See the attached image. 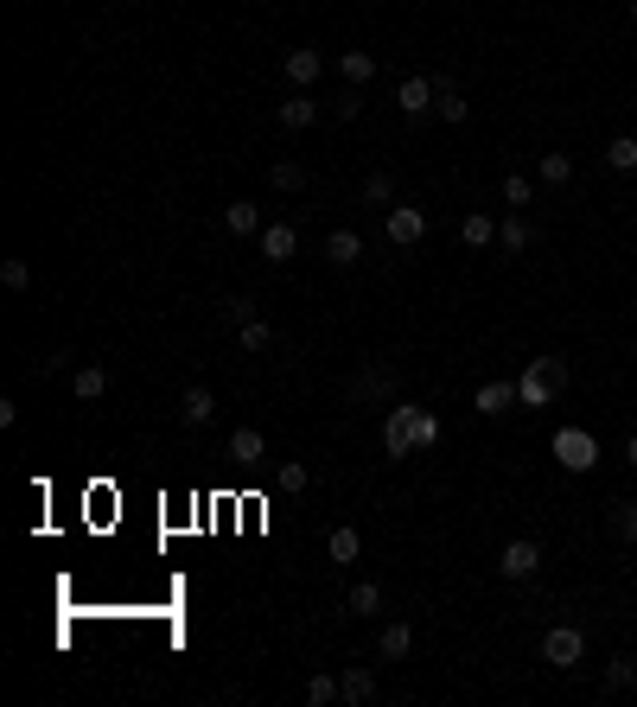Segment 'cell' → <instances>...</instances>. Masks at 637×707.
<instances>
[{
  "instance_id": "1",
  "label": "cell",
  "mask_w": 637,
  "mask_h": 707,
  "mask_svg": "<svg viewBox=\"0 0 637 707\" xmlns=\"http://www.w3.org/2000/svg\"><path fill=\"white\" fill-rule=\"evenodd\" d=\"M561 389H567V357H536V364L523 370V383H516V402L542 408V402H555Z\"/></svg>"
},
{
  "instance_id": "2",
  "label": "cell",
  "mask_w": 637,
  "mask_h": 707,
  "mask_svg": "<svg viewBox=\"0 0 637 707\" xmlns=\"http://www.w3.org/2000/svg\"><path fill=\"white\" fill-rule=\"evenodd\" d=\"M395 389H402V370H395V364H364V370H357V383L351 389H344V402H395Z\"/></svg>"
},
{
  "instance_id": "3",
  "label": "cell",
  "mask_w": 637,
  "mask_h": 707,
  "mask_svg": "<svg viewBox=\"0 0 637 707\" xmlns=\"http://www.w3.org/2000/svg\"><path fill=\"white\" fill-rule=\"evenodd\" d=\"M580 657H587V631L580 625H548L542 631V663L548 669H574Z\"/></svg>"
},
{
  "instance_id": "4",
  "label": "cell",
  "mask_w": 637,
  "mask_h": 707,
  "mask_svg": "<svg viewBox=\"0 0 637 707\" xmlns=\"http://www.w3.org/2000/svg\"><path fill=\"white\" fill-rule=\"evenodd\" d=\"M415 415H421L415 402H389V421H383V453H389V459L421 453V446H415Z\"/></svg>"
},
{
  "instance_id": "5",
  "label": "cell",
  "mask_w": 637,
  "mask_h": 707,
  "mask_svg": "<svg viewBox=\"0 0 637 707\" xmlns=\"http://www.w3.org/2000/svg\"><path fill=\"white\" fill-rule=\"evenodd\" d=\"M497 574H504V580H536L542 574V542L536 536L504 542V548H497Z\"/></svg>"
},
{
  "instance_id": "6",
  "label": "cell",
  "mask_w": 637,
  "mask_h": 707,
  "mask_svg": "<svg viewBox=\"0 0 637 707\" xmlns=\"http://www.w3.org/2000/svg\"><path fill=\"white\" fill-rule=\"evenodd\" d=\"M383 236H389V249H415L427 236V217L415 211V204H389V211H383Z\"/></svg>"
},
{
  "instance_id": "7",
  "label": "cell",
  "mask_w": 637,
  "mask_h": 707,
  "mask_svg": "<svg viewBox=\"0 0 637 707\" xmlns=\"http://www.w3.org/2000/svg\"><path fill=\"white\" fill-rule=\"evenodd\" d=\"M281 71H287V83H294V90H313V83L325 77V51H313V45H294L281 58Z\"/></svg>"
},
{
  "instance_id": "8",
  "label": "cell",
  "mask_w": 637,
  "mask_h": 707,
  "mask_svg": "<svg viewBox=\"0 0 637 707\" xmlns=\"http://www.w3.org/2000/svg\"><path fill=\"white\" fill-rule=\"evenodd\" d=\"M434 90H440V77H402V83H395V109H402V115H427V109H434Z\"/></svg>"
},
{
  "instance_id": "9",
  "label": "cell",
  "mask_w": 637,
  "mask_h": 707,
  "mask_svg": "<svg viewBox=\"0 0 637 707\" xmlns=\"http://www.w3.org/2000/svg\"><path fill=\"white\" fill-rule=\"evenodd\" d=\"M179 421L185 427H211L217 421V395L204 389V383H192V389H185V402H179Z\"/></svg>"
},
{
  "instance_id": "10",
  "label": "cell",
  "mask_w": 637,
  "mask_h": 707,
  "mask_svg": "<svg viewBox=\"0 0 637 707\" xmlns=\"http://www.w3.org/2000/svg\"><path fill=\"white\" fill-rule=\"evenodd\" d=\"M338 701L344 707H370L376 701V669H344V676H338Z\"/></svg>"
},
{
  "instance_id": "11",
  "label": "cell",
  "mask_w": 637,
  "mask_h": 707,
  "mask_svg": "<svg viewBox=\"0 0 637 707\" xmlns=\"http://www.w3.org/2000/svg\"><path fill=\"white\" fill-rule=\"evenodd\" d=\"M408 650H415V625H402V618H395V625L376 631V657H383V663H402Z\"/></svg>"
},
{
  "instance_id": "12",
  "label": "cell",
  "mask_w": 637,
  "mask_h": 707,
  "mask_svg": "<svg viewBox=\"0 0 637 707\" xmlns=\"http://www.w3.org/2000/svg\"><path fill=\"white\" fill-rule=\"evenodd\" d=\"M325 262H332V268H357V262H364V236H357V230H332V236H325Z\"/></svg>"
},
{
  "instance_id": "13",
  "label": "cell",
  "mask_w": 637,
  "mask_h": 707,
  "mask_svg": "<svg viewBox=\"0 0 637 707\" xmlns=\"http://www.w3.org/2000/svg\"><path fill=\"white\" fill-rule=\"evenodd\" d=\"M274 122H281V128H294V134H300V128H313V122H319V102H313V96H306V90H294V96H287V102H281V109H274Z\"/></svg>"
},
{
  "instance_id": "14",
  "label": "cell",
  "mask_w": 637,
  "mask_h": 707,
  "mask_svg": "<svg viewBox=\"0 0 637 707\" xmlns=\"http://www.w3.org/2000/svg\"><path fill=\"white\" fill-rule=\"evenodd\" d=\"M383 606H389V593H383L376 580H357L351 593H344V612H351V618H376Z\"/></svg>"
},
{
  "instance_id": "15",
  "label": "cell",
  "mask_w": 637,
  "mask_h": 707,
  "mask_svg": "<svg viewBox=\"0 0 637 707\" xmlns=\"http://www.w3.org/2000/svg\"><path fill=\"white\" fill-rule=\"evenodd\" d=\"M294 249H300L294 223H268V230H262V255H268V262H294Z\"/></svg>"
},
{
  "instance_id": "16",
  "label": "cell",
  "mask_w": 637,
  "mask_h": 707,
  "mask_svg": "<svg viewBox=\"0 0 637 707\" xmlns=\"http://www.w3.org/2000/svg\"><path fill=\"white\" fill-rule=\"evenodd\" d=\"M223 230L230 236H262L268 223H262V211H255L249 198H236V204H223Z\"/></svg>"
},
{
  "instance_id": "17",
  "label": "cell",
  "mask_w": 637,
  "mask_h": 707,
  "mask_svg": "<svg viewBox=\"0 0 637 707\" xmlns=\"http://www.w3.org/2000/svg\"><path fill=\"white\" fill-rule=\"evenodd\" d=\"M71 395H77V402H102V395H109V370H102V364H77L71 370Z\"/></svg>"
},
{
  "instance_id": "18",
  "label": "cell",
  "mask_w": 637,
  "mask_h": 707,
  "mask_svg": "<svg viewBox=\"0 0 637 707\" xmlns=\"http://www.w3.org/2000/svg\"><path fill=\"white\" fill-rule=\"evenodd\" d=\"M529 243H536V230H529V217H523V211H510L504 223H497V249H504V255H523Z\"/></svg>"
},
{
  "instance_id": "19",
  "label": "cell",
  "mask_w": 637,
  "mask_h": 707,
  "mask_svg": "<svg viewBox=\"0 0 637 707\" xmlns=\"http://www.w3.org/2000/svg\"><path fill=\"white\" fill-rule=\"evenodd\" d=\"M459 243H466V249H491L497 243V217L491 211H472L466 223H459Z\"/></svg>"
},
{
  "instance_id": "20",
  "label": "cell",
  "mask_w": 637,
  "mask_h": 707,
  "mask_svg": "<svg viewBox=\"0 0 637 707\" xmlns=\"http://www.w3.org/2000/svg\"><path fill=\"white\" fill-rule=\"evenodd\" d=\"M561 465H567V472H587V465H593V440L580 434V427H567V434H561Z\"/></svg>"
},
{
  "instance_id": "21",
  "label": "cell",
  "mask_w": 637,
  "mask_h": 707,
  "mask_svg": "<svg viewBox=\"0 0 637 707\" xmlns=\"http://www.w3.org/2000/svg\"><path fill=\"white\" fill-rule=\"evenodd\" d=\"M325 555H332V561H344V567H351L357 555H364V536H357V529H351V523H338V529H332V536H325Z\"/></svg>"
},
{
  "instance_id": "22",
  "label": "cell",
  "mask_w": 637,
  "mask_h": 707,
  "mask_svg": "<svg viewBox=\"0 0 637 707\" xmlns=\"http://www.w3.org/2000/svg\"><path fill=\"white\" fill-rule=\"evenodd\" d=\"M434 115H440V122H453V128H459V122H466V115H472V102H466V96L453 90V83L440 77V90H434Z\"/></svg>"
},
{
  "instance_id": "23",
  "label": "cell",
  "mask_w": 637,
  "mask_h": 707,
  "mask_svg": "<svg viewBox=\"0 0 637 707\" xmlns=\"http://www.w3.org/2000/svg\"><path fill=\"white\" fill-rule=\"evenodd\" d=\"M338 71H344L351 90H364V83L376 77V58H370V51H338Z\"/></svg>"
},
{
  "instance_id": "24",
  "label": "cell",
  "mask_w": 637,
  "mask_h": 707,
  "mask_svg": "<svg viewBox=\"0 0 637 707\" xmlns=\"http://www.w3.org/2000/svg\"><path fill=\"white\" fill-rule=\"evenodd\" d=\"M536 179L548 185V192H555V185H567V179H574V153H542V160H536Z\"/></svg>"
},
{
  "instance_id": "25",
  "label": "cell",
  "mask_w": 637,
  "mask_h": 707,
  "mask_svg": "<svg viewBox=\"0 0 637 707\" xmlns=\"http://www.w3.org/2000/svg\"><path fill=\"white\" fill-rule=\"evenodd\" d=\"M510 402H516V383H504V376L478 389V415H510Z\"/></svg>"
},
{
  "instance_id": "26",
  "label": "cell",
  "mask_w": 637,
  "mask_h": 707,
  "mask_svg": "<svg viewBox=\"0 0 637 707\" xmlns=\"http://www.w3.org/2000/svg\"><path fill=\"white\" fill-rule=\"evenodd\" d=\"M268 453V440H262V427H236L230 434V459H243V465H255Z\"/></svg>"
},
{
  "instance_id": "27",
  "label": "cell",
  "mask_w": 637,
  "mask_h": 707,
  "mask_svg": "<svg viewBox=\"0 0 637 707\" xmlns=\"http://www.w3.org/2000/svg\"><path fill=\"white\" fill-rule=\"evenodd\" d=\"M606 523H612V536H618V542H631V548H637V497H618Z\"/></svg>"
},
{
  "instance_id": "28",
  "label": "cell",
  "mask_w": 637,
  "mask_h": 707,
  "mask_svg": "<svg viewBox=\"0 0 637 707\" xmlns=\"http://www.w3.org/2000/svg\"><path fill=\"white\" fill-rule=\"evenodd\" d=\"M268 185H274V192H306V166L300 160H274L268 166Z\"/></svg>"
},
{
  "instance_id": "29",
  "label": "cell",
  "mask_w": 637,
  "mask_h": 707,
  "mask_svg": "<svg viewBox=\"0 0 637 707\" xmlns=\"http://www.w3.org/2000/svg\"><path fill=\"white\" fill-rule=\"evenodd\" d=\"M606 166H612V172H637V134H618V141H606Z\"/></svg>"
},
{
  "instance_id": "30",
  "label": "cell",
  "mask_w": 637,
  "mask_h": 707,
  "mask_svg": "<svg viewBox=\"0 0 637 707\" xmlns=\"http://www.w3.org/2000/svg\"><path fill=\"white\" fill-rule=\"evenodd\" d=\"M0 287H7V293L32 287V262H26V255H7V262H0Z\"/></svg>"
},
{
  "instance_id": "31",
  "label": "cell",
  "mask_w": 637,
  "mask_h": 707,
  "mask_svg": "<svg viewBox=\"0 0 637 707\" xmlns=\"http://www.w3.org/2000/svg\"><path fill=\"white\" fill-rule=\"evenodd\" d=\"M504 204H510V211H529V204H536V179L510 172V179H504Z\"/></svg>"
},
{
  "instance_id": "32",
  "label": "cell",
  "mask_w": 637,
  "mask_h": 707,
  "mask_svg": "<svg viewBox=\"0 0 637 707\" xmlns=\"http://www.w3.org/2000/svg\"><path fill=\"white\" fill-rule=\"evenodd\" d=\"M606 688H612V695L637 688V657H612V663H606Z\"/></svg>"
},
{
  "instance_id": "33",
  "label": "cell",
  "mask_w": 637,
  "mask_h": 707,
  "mask_svg": "<svg viewBox=\"0 0 637 707\" xmlns=\"http://www.w3.org/2000/svg\"><path fill=\"white\" fill-rule=\"evenodd\" d=\"M236 338H243V351H268V344H274V332H268V319H262V313L236 325Z\"/></svg>"
},
{
  "instance_id": "34",
  "label": "cell",
  "mask_w": 637,
  "mask_h": 707,
  "mask_svg": "<svg viewBox=\"0 0 637 707\" xmlns=\"http://www.w3.org/2000/svg\"><path fill=\"white\" fill-rule=\"evenodd\" d=\"M364 204H383V211H389V204H395V172H370V179H364Z\"/></svg>"
},
{
  "instance_id": "35",
  "label": "cell",
  "mask_w": 637,
  "mask_h": 707,
  "mask_svg": "<svg viewBox=\"0 0 637 707\" xmlns=\"http://www.w3.org/2000/svg\"><path fill=\"white\" fill-rule=\"evenodd\" d=\"M338 701V676H313L306 682V707H332Z\"/></svg>"
},
{
  "instance_id": "36",
  "label": "cell",
  "mask_w": 637,
  "mask_h": 707,
  "mask_svg": "<svg viewBox=\"0 0 637 707\" xmlns=\"http://www.w3.org/2000/svg\"><path fill=\"white\" fill-rule=\"evenodd\" d=\"M434 440H440V421H434V415H427V408H421V415H415V446L427 453V446H434Z\"/></svg>"
},
{
  "instance_id": "37",
  "label": "cell",
  "mask_w": 637,
  "mask_h": 707,
  "mask_svg": "<svg viewBox=\"0 0 637 707\" xmlns=\"http://www.w3.org/2000/svg\"><path fill=\"white\" fill-rule=\"evenodd\" d=\"M274 485H281V491H306V465H281V472H274Z\"/></svg>"
},
{
  "instance_id": "38",
  "label": "cell",
  "mask_w": 637,
  "mask_h": 707,
  "mask_svg": "<svg viewBox=\"0 0 637 707\" xmlns=\"http://www.w3.org/2000/svg\"><path fill=\"white\" fill-rule=\"evenodd\" d=\"M223 319H230V325H243V319H255V300H230V306H223Z\"/></svg>"
},
{
  "instance_id": "39",
  "label": "cell",
  "mask_w": 637,
  "mask_h": 707,
  "mask_svg": "<svg viewBox=\"0 0 637 707\" xmlns=\"http://www.w3.org/2000/svg\"><path fill=\"white\" fill-rule=\"evenodd\" d=\"M625 465H631V472H637V434L625 440Z\"/></svg>"
},
{
  "instance_id": "40",
  "label": "cell",
  "mask_w": 637,
  "mask_h": 707,
  "mask_svg": "<svg viewBox=\"0 0 637 707\" xmlns=\"http://www.w3.org/2000/svg\"><path fill=\"white\" fill-rule=\"evenodd\" d=\"M631 26H637V0H631Z\"/></svg>"
}]
</instances>
